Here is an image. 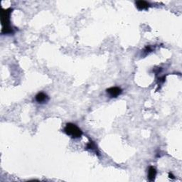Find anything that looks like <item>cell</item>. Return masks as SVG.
Here are the masks:
<instances>
[{
  "mask_svg": "<svg viewBox=\"0 0 182 182\" xmlns=\"http://www.w3.org/2000/svg\"><path fill=\"white\" fill-rule=\"evenodd\" d=\"M12 12V9H3L2 12V33L5 34H13L14 30L10 24V16Z\"/></svg>",
  "mask_w": 182,
  "mask_h": 182,
  "instance_id": "6da1fadb",
  "label": "cell"
},
{
  "mask_svg": "<svg viewBox=\"0 0 182 182\" xmlns=\"http://www.w3.org/2000/svg\"><path fill=\"white\" fill-rule=\"evenodd\" d=\"M64 132L68 136H71L72 138L76 139V138L81 137L83 135L82 130L73 123H67L65 128H64Z\"/></svg>",
  "mask_w": 182,
  "mask_h": 182,
  "instance_id": "7a4b0ae2",
  "label": "cell"
},
{
  "mask_svg": "<svg viewBox=\"0 0 182 182\" xmlns=\"http://www.w3.org/2000/svg\"><path fill=\"white\" fill-rule=\"evenodd\" d=\"M106 92L110 98H117L123 93V90L119 87H111L107 89Z\"/></svg>",
  "mask_w": 182,
  "mask_h": 182,
  "instance_id": "3957f363",
  "label": "cell"
},
{
  "mask_svg": "<svg viewBox=\"0 0 182 182\" xmlns=\"http://www.w3.org/2000/svg\"><path fill=\"white\" fill-rule=\"evenodd\" d=\"M35 99H36V102H38L39 103H45L48 102L49 100V98L46 94H45L44 93L41 92V93H39L36 95V97H35Z\"/></svg>",
  "mask_w": 182,
  "mask_h": 182,
  "instance_id": "277c9868",
  "label": "cell"
},
{
  "mask_svg": "<svg viewBox=\"0 0 182 182\" xmlns=\"http://www.w3.org/2000/svg\"><path fill=\"white\" fill-rule=\"evenodd\" d=\"M136 7L138 9L140 10H146L148 9V8L150 7V4L146 1L143 0H140V1L136 2Z\"/></svg>",
  "mask_w": 182,
  "mask_h": 182,
  "instance_id": "5b68a950",
  "label": "cell"
},
{
  "mask_svg": "<svg viewBox=\"0 0 182 182\" xmlns=\"http://www.w3.org/2000/svg\"><path fill=\"white\" fill-rule=\"evenodd\" d=\"M86 148V150H90L91 152H93L96 153V155H98V156H100V152L98 151V147H97V145L94 142H93V141L89 142L87 144Z\"/></svg>",
  "mask_w": 182,
  "mask_h": 182,
  "instance_id": "8992f818",
  "label": "cell"
},
{
  "mask_svg": "<svg viewBox=\"0 0 182 182\" xmlns=\"http://www.w3.org/2000/svg\"><path fill=\"white\" fill-rule=\"evenodd\" d=\"M156 175H157L156 169L153 167H150L148 171V178L149 179H150V181H154Z\"/></svg>",
  "mask_w": 182,
  "mask_h": 182,
  "instance_id": "52a82bcc",
  "label": "cell"
},
{
  "mask_svg": "<svg viewBox=\"0 0 182 182\" xmlns=\"http://www.w3.org/2000/svg\"><path fill=\"white\" fill-rule=\"evenodd\" d=\"M169 178H171V179H175L174 176L171 173H169Z\"/></svg>",
  "mask_w": 182,
  "mask_h": 182,
  "instance_id": "ba28073f",
  "label": "cell"
}]
</instances>
